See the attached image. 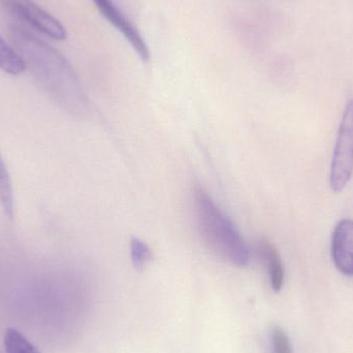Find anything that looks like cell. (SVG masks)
Masks as SVG:
<instances>
[{
    "label": "cell",
    "instance_id": "obj_1",
    "mask_svg": "<svg viewBox=\"0 0 353 353\" xmlns=\"http://www.w3.org/2000/svg\"><path fill=\"white\" fill-rule=\"evenodd\" d=\"M10 43L39 86L77 119H87L91 103L72 66L59 51L20 26L10 29Z\"/></svg>",
    "mask_w": 353,
    "mask_h": 353
},
{
    "label": "cell",
    "instance_id": "obj_2",
    "mask_svg": "<svg viewBox=\"0 0 353 353\" xmlns=\"http://www.w3.org/2000/svg\"><path fill=\"white\" fill-rule=\"evenodd\" d=\"M193 215L201 242L218 259L234 267H246L250 250L232 220L201 186L192 190Z\"/></svg>",
    "mask_w": 353,
    "mask_h": 353
},
{
    "label": "cell",
    "instance_id": "obj_3",
    "mask_svg": "<svg viewBox=\"0 0 353 353\" xmlns=\"http://www.w3.org/2000/svg\"><path fill=\"white\" fill-rule=\"evenodd\" d=\"M353 173V99L348 101L338 130L332 157L330 186L334 192H341Z\"/></svg>",
    "mask_w": 353,
    "mask_h": 353
},
{
    "label": "cell",
    "instance_id": "obj_4",
    "mask_svg": "<svg viewBox=\"0 0 353 353\" xmlns=\"http://www.w3.org/2000/svg\"><path fill=\"white\" fill-rule=\"evenodd\" d=\"M8 12L31 28L54 41L68 39V30L57 18L33 0H1Z\"/></svg>",
    "mask_w": 353,
    "mask_h": 353
},
{
    "label": "cell",
    "instance_id": "obj_5",
    "mask_svg": "<svg viewBox=\"0 0 353 353\" xmlns=\"http://www.w3.org/2000/svg\"><path fill=\"white\" fill-rule=\"evenodd\" d=\"M91 1L97 6L101 16L123 35L130 47L138 54L140 59L142 61L148 62L150 60L148 45L139 29L132 24V21H130V19L112 0H91Z\"/></svg>",
    "mask_w": 353,
    "mask_h": 353
},
{
    "label": "cell",
    "instance_id": "obj_6",
    "mask_svg": "<svg viewBox=\"0 0 353 353\" xmlns=\"http://www.w3.org/2000/svg\"><path fill=\"white\" fill-rule=\"evenodd\" d=\"M334 265L346 277H353V220L342 219L336 224L331 240Z\"/></svg>",
    "mask_w": 353,
    "mask_h": 353
},
{
    "label": "cell",
    "instance_id": "obj_7",
    "mask_svg": "<svg viewBox=\"0 0 353 353\" xmlns=\"http://www.w3.org/2000/svg\"><path fill=\"white\" fill-rule=\"evenodd\" d=\"M255 252L267 271L272 290L280 292L285 280V270L277 247L269 239L261 238L255 245Z\"/></svg>",
    "mask_w": 353,
    "mask_h": 353
},
{
    "label": "cell",
    "instance_id": "obj_8",
    "mask_svg": "<svg viewBox=\"0 0 353 353\" xmlns=\"http://www.w3.org/2000/svg\"><path fill=\"white\" fill-rule=\"evenodd\" d=\"M0 70L10 76L17 77L26 70L22 57L12 43L0 34Z\"/></svg>",
    "mask_w": 353,
    "mask_h": 353
},
{
    "label": "cell",
    "instance_id": "obj_9",
    "mask_svg": "<svg viewBox=\"0 0 353 353\" xmlns=\"http://www.w3.org/2000/svg\"><path fill=\"white\" fill-rule=\"evenodd\" d=\"M0 205L8 219L14 218V194L8 167L0 154Z\"/></svg>",
    "mask_w": 353,
    "mask_h": 353
},
{
    "label": "cell",
    "instance_id": "obj_10",
    "mask_svg": "<svg viewBox=\"0 0 353 353\" xmlns=\"http://www.w3.org/2000/svg\"><path fill=\"white\" fill-rule=\"evenodd\" d=\"M6 353H41L20 332L8 329L4 334Z\"/></svg>",
    "mask_w": 353,
    "mask_h": 353
},
{
    "label": "cell",
    "instance_id": "obj_11",
    "mask_svg": "<svg viewBox=\"0 0 353 353\" xmlns=\"http://www.w3.org/2000/svg\"><path fill=\"white\" fill-rule=\"evenodd\" d=\"M130 257L132 265L137 270H144L152 259V251L150 247L138 238H132L130 241Z\"/></svg>",
    "mask_w": 353,
    "mask_h": 353
},
{
    "label": "cell",
    "instance_id": "obj_12",
    "mask_svg": "<svg viewBox=\"0 0 353 353\" xmlns=\"http://www.w3.org/2000/svg\"><path fill=\"white\" fill-rule=\"evenodd\" d=\"M271 341L273 353H294L290 337L281 327H274L271 333Z\"/></svg>",
    "mask_w": 353,
    "mask_h": 353
},
{
    "label": "cell",
    "instance_id": "obj_13",
    "mask_svg": "<svg viewBox=\"0 0 353 353\" xmlns=\"http://www.w3.org/2000/svg\"><path fill=\"white\" fill-rule=\"evenodd\" d=\"M0 353H2V352H0Z\"/></svg>",
    "mask_w": 353,
    "mask_h": 353
}]
</instances>
